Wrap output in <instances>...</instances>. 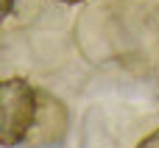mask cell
<instances>
[{"label":"cell","mask_w":159,"mask_h":148,"mask_svg":"<svg viewBox=\"0 0 159 148\" xmlns=\"http://www.w3.org/2000/svg\"><path fill=\"white\" fill-rule=\"evenodd\" d=\"M67 129V109L59 98H53L50 92L39 90V109H36V120L31 134L25 137L22 146L28 148H50L56 143H61Z\"/></svg>","instance_id":"7a4b0ae2"},{"label":"cell","mask_w":159,"mask_h":148,"mask_svg":"<svg viewBox=\"0 0 159 148\" xmlns=\"http://www.w3.org/2000/svg\"><path fill=\"white\" fill-rule=\"evenodd\" d=\"M39 109V90L25 78L0 81V146H22L34 129Z\"/></svg>","instance_id":"6da1fadb"},{"label":"cell","mask_w":159,"mask_h":148,"mask_svg":"<svg viewBox=\"0 0 159 148\" xmlns=\"http://www.w3.org/2000/svg\"><path fill=\"white\" fill-rule=\"evenodd\" d=\"M14 11V0H0V22Z\"/></svg>","instance_id":"277c9868"},{"label":"cell","mask_w":159,"mask_h":148,"mask_svg":"<svg viewBox=\"0 0 159 148\" xmlns=\"http://www.w3.org/2000/svg\"><path fill=\"white\" fill-rule=\"evenodd\" d=\"M59 3H70L73 6V3H81V0H59Z\"/></svg>","instance_id":"5b68a950"},{"label":"cell","mask_w":159,"mask_h":148,"mask_svg":"<svg viewBox=\"0 0 159 148\" xmlns=\"http://www.w3.org/2000/svg\"><path fill=\"white\" fill-rule=\"evenodd\" d=\"M137 148H159V129H157V132H151L145 140H140V146H137Z\"/></svg>","instance_id":"3957f363"}]
</instances>
